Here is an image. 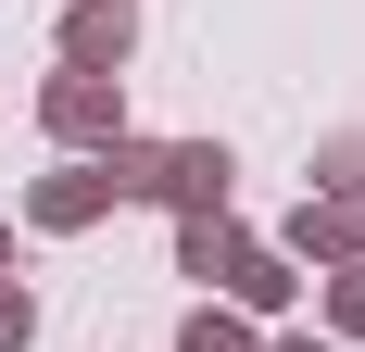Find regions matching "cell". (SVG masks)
<instances>
[{"mask_svg":"<svg viewBox=\"0 0 365 352\" xmlns=\"http://www.w3.org/2000/svg\"><path fill=\"white\" fill-rule=\"evenodd\" d=\"M177 264L189 277H215V289H240V302H252V315H277V302H290V264H277V252L264 239H240V227H227V214H177Z\"/></svg>","mask_w":365,"mask_h":352,"instance_id":"obj_1","label":"cell"},{"mask_svg":"<svg viewBox=\"0 0 365 352\" xmlns=\"http://www.w3.org/2000/svg\"><path fill=\"white\" fill-rule=\"evenodd\" d=\"M38 113H51V139H88V151H113V139H126L113 76H88V63H76V76H51V101H38Z\"/></svg>","mask_w":365,"mask_h":352,"instance_id":"obj_2","label":"cell"},{"mask_svg":"<svg viewBox=\"0 0 365 352\" xmlns=\"http://www.w3.org/2000/svg\"><path fill=\"white\" fill-rule=\"evenodd\" d=\"M126 38H139V0H76V13H63V63L113 76V63H126Z\"/></svg>","mask_w":365,"mask_h":352,"instance_id":"obj_3","label":"cell"},{"mask_svg":"<svg viewBox=\"0 0 365 352\" xmlns=\"http://www.w3.org/2000/svg\"><path fill=\"white\" fill-rule=\"evenodd\" d=\"M101 202H113V176H101V164H63V176H38V202H26V214H38V227H88Z\"/></svg>","mask_w":365,"mask_h":352,"instance_id":"obj_4","label":"cell"},{"mask_svg":"<svg viewBox=\"0 0 365 352\" xmlns=\"http://www.w3.org/2000/svg\"><path fill=\"white\" fill-rule=\"evenodd\" d=\"M164 202H177V214H215V202H227V151H215V139L164 151Z\"/></svg>","mask_w":365,"mask_h":352,"instance_id":"obj_5","label":"cell"},{"mask_svg":"<svg viewBox=\"0 0 365 352\" xmlns=\"http://www.w3.org/2000/svg\"><path fill=\"white\" fill-rule=\"evenodd\" d=\"M353 239H365L353 202H302V214H290V252H315V264H353Z\"/></svg>","mask_w":365,"mask_h":352,"instance_id":"obj_6","label":"cell"},{"mask_svg":"<svg viewBox=\"0 0 365 352\" xmlns=\"http://www.w3.org/2000/svg\"><path fill=\"white\" fill-rule=\"evenodd\" d=\"M177 352H252V327H240V315H215V302H202V315H189V340Z\"/></svg>","mask_w":365,"mask_h":352,"instance_id":"obj_7","label":"cell"},{"mask_svg":"<svg viewBox=\"0 0 365 352\" xmlns=\"http://www.w3.org/2000/svg\"><path fill=\"white\" fill-rule=\"evenodd\" d=\"M328 202H365V139H328Z\"/></svg>","mask_w":365,"mask_h":352,"instance_id":"obj_8","label":"cell"},{"mask_svg":"<svg viewBox=\"0 0 365 352\" xmlns=\"http://www.w3.org/2000/svg\"><path fill=\"white\" fill-rule=\"evenodd\" d=\"M38 340V302H26V289H0V352H26Z\"/></svg>","mask_w":365,"mask_h":352,"instance_id":"obj_9","label":"cell"},{"mask_svg":"<svg viewBox=\"0 0 365 352\" xmlns=\"http://www.w3.org/2000/svg\"><path fill=\"white\" fill-rule=\"evenodd\" d=\"M328 315H340V327H365V264H340V289H328Z\"/></svg>","mask_w":365,"mask_h":352,"instance_id":"obj_10","label":"cell"},{"mask_svg":"<svg viewBox=\"0 0 365 352\" xmlns=\"http://www.w3.org/2000/svg\"><path fill=\"white\" fill-rule=\"evenodd\" d=\"M0 264H13V227H0Z\"/></svg>","mask_w":365,"mask_h":352,"instance_id":"obj_11","label":"cell"},{"mask_svg":"<svg viewBox=\"0 0 365 352\" xmlns=\"http://www.w3.org/2000/svg\"><path fill=\"white\" fill-rule=\"evenodd\" d=\"M277 352H315V340H277Z\"/></svg>","mask_w":365,"mask_h":352,"instance_id":"obj_12","label":"cell"}]
</instances>
